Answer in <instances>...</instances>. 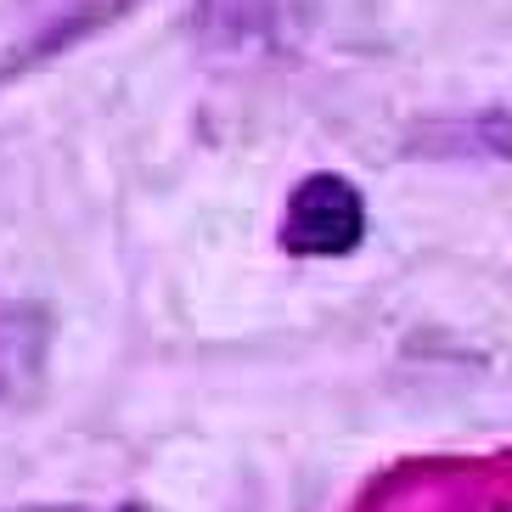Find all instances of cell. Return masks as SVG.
Listing matches in <instances>:
<instances>
[{"instance_id": "1", "label": "cell", "mask_w": 512, "mask_h": 512, "mask_svg": "<svg viewBox=\"0 0 512 512\" xmlns=\"http://www.w3.org/2000/svg\"><path fill=\"white\" fill-rule=\"evenodd\" d=\"M355 512H512V445L496 456H422L366 484Z\"/></svg>"}, {"instance_id": "2", "label": "cell", "mask_w": 512, "mask_h": 512, "mask_svg": "<svg viewBox=\"0 0 512 512\" xmlns=\"http://www.w3.org/2000/svg\"><path fill=\"white\" fill-rule=\"evenodd\" d=\"M282 248L293 259H349L366 242V197L349 175L316 169L287 192L282 226H276Z\"/></svg>"}, {"instance_id": "3", "label": "cell", "mask_w": 512, "mask_h": 512, "mask_svg": "<svg viewBox=\"0 0 512 512\" xmlns=\"http://www.w3.org/2000/svg\"><path fill=\"white\" fill-rule=\"evenodd\" d=\"M51 372V310L40 299H0V406L29 411Z\"/></svg>"}, {"instance_id": "4", "label": "cell", "mask_w": 512, "mask_h": 512, "mask_svg": "<svg viewBox=\"0 0 512 512\" xmlns=\"http://www.w3.org/2000/svg\"><path fill=\"white\" fill-rule=\"evenodd\" d=\"M136 6L141 0H68L46 29L34 34L29 46L12 51V62H6L0 74H23V68H34V62H51V57H62V51L85 46V40H96L102 29H113L119 17H130Z\"/></svg>"}, {"instance_id": "5", "label": "cell", "mask_w": 512, "mask_h": 512, "mask_svg": "<svg viewBox=\"0 0 512 512\" xmlns=\"http://www.w3.org/2000/svg\"><path fill=\"white\" fill-rule=\"evenodd\" d=\"M203 40L226 51H248L271 29V0H203Z\"/></svg>"}, {"instance_id": "6", "label": "cell", "mask_w": 512, "mask_h": 512, "mask_svg": "<svg viewBox=\"0 0 512 512\" xmlns=\"http://www.w3.org/2000/svg\"><path fill=\"white\" fill-rule=\"evenodd\" d=\"M17 512H152L147 501H119V507H17Z\"/></svg>"}]
</instances>
